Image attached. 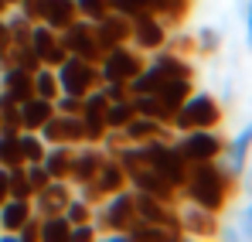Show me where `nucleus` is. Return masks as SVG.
I'll use <instances>...</instances> for the list:
<instances>
[{"mask_svg": "<svg viewBox=\"0 0 252 242\" xmlns=\"http://www.w3.org/2000/svg\"><path fill=\"white\" fill-rule=\"evenodd\" d=\"M62 35V44H65V51L68 55H75V58H85V62H95L99 65V58H102V48H99V38H95V28H92V21H72L65 31H58Z\"/></svg>", "mask_w": 252, "mask_h": 242, "instance_id": "10", "label": "nucleus"}, {"mask_svg": "<svg viewBox=\"0 0 252 242\" xmlns=\"http://www.w3.org/2000/svg\"><path fill=\"white\" fill-rule=\"evenodd\" d=\"M92 184H95V191H99L102 198H109V195H116V191L129 188V174H126V167L116 161V157H109V154H106V161L99 164V171H95Z\"/></svg>", "mask_w": 252, "mask_h": 242, "instance_id": "18", "label": "nucleus"}, {"mask_svg": "<svg viewBox=\"0 0 252 242\" xmlns=\"http://www.w3.org/2000/svg\"><path fill=\"white\" fill-rule=\"evenodd\" d=\"M44 150H48V143L41 140V133L21 130V157H24V164H41Z\"/></svg>", "mask_w": 252, "mask_h": 242, "instance_id": "33", "label": "nucleus"}, {"mask_svg": "<svg viewBox=\"0 0 252 242\" xmlns=\"http://www.w3.org/2000/svg\"><path fill=\"white\" fill-rule=\"evenodd\" d=\"M239 181H246V188H249V195H252V167L242 171V177H239Z\"/></svg>", "mask_w": 252, "mask_h": 242, "instance_id": "48", "label": "nucleus"}, {"mask_svg": "<svg viewBox=\"0 0 252 242\" xmlns=\"http://www.w3.org/2000/svg\"><path fill=\"white\" fill-rule=\"evenodd\" d=\"M143 157H147V164H150L157 174H164L170 184L181 188V184L188 181V167H191V164L184 161V154L177 150L174 137H160V140L143 143Z\"/></svg>", "mask_w": 252, "mask_h": 242, "instance_id": "4", "label": "nucleus"}, {"mask_svg": "<svg viewBox=\"0 0 252 242\" xmlns=\"http://www.w3.org/2000/svg\"><path fill=\"white\" fill-rule=\"evenodd\" d=\"M129 188H133V191H143V195H154V198H160V202L181 205V188H177V184H170L164 174H157L150 164H143V167L129 171Z\"/></svg>", "mask_w": 252, "mask_h": 242, "instance_id": "11", "label": "nucleus"}, {"mask_svg": "<svg viewBox=\"0 0 252 242\" xmlns=\"http://www.w3.org/2000/svg\"><path fill=\"white\" fill-rule=\"evenodd\" d=\"M41 140L44 143H68V147H79L85 143V123L82 116H68V113H51V120L44 123L41 130Z\"/></svg>", "mask_w": 252, "mask_h": 242, "instance_id": "13", "label": "nucleus"}, {"mask_svg": "<svg viewBox=\"0 0 252 242\" xmlns=\"http://www.w3.org/2000/svg\"><path fill=\"white\" fill-rule=\"evenodd\" d=\"M246 38H249V51H252V0L246 3Z\"/></svg>", "mask_w": 252, "mask_h": 242, "instance_id": "47", "label": "nucleus"}, {"mask_svg": "<svg viewBox=\"0 0 252 242\" xmlns=\"http://www.w3.org/2000/svg\"><path fill=\"white\" fill-rule=\"evenodd\" d=\"M14 239L17 242H41V215L31 211V215L24 218V225L14 232Z\"/></svg>", "mask_w": 252, "mask_h": 242, "instance_id": "38", "label": "nucleus"}, {"mask_svg": "<svg viewBox=\"0 0 252 242\" xmlns=\"http://www.w3.org/2000/svg\"><path fill=\"white\" fill-rule=\"evenodd\" d=\"M174 143L188 164L218 161V157H225V147H228V140L218 130H188V133H177Z\"/></svg>", "mask_w": 252, "mask_h": 242, "instance_id": "5", "label": "nucleus"}, {"mask_svg": "<svg viewBox=\"0 0 252 242\" xmlns=\"http://www.w3.org/2000/svg\"><path fill=\"white\" fill-rule=\"evenodd\" d=\"M58 72L51 69V65H41L38 72H34V96H41V99H58Z\"/></svg>", "mask_w": 252, "mask_h": 242, "instance_id": "32", "label": "nucleus"}, {"mask_svg": "<svg viewBox=\"0 0 252 242\" xmlns=\"http://www.w3.org/2000/svg\"><path fill=\"white\" fill-rule=\"evenodd\" d=\"M31 48L38 51L41 65H51V69H58V65L68 58V51H65V44H62V35H58L55 28L41 24V21L31 28Z\"/></svg>", "mask_w": 252, "mask_h": 242, "instance_id": "14", "label": "nucleus"}, {"mask_svg": "<svg viewBox=\"0 0 252 242\" xmlns=\"http://www.w3.org/2000/svg\"><path fill=\"white\" fill-rule=\"evenodd\" d=\"M129 99H133V106H136V113H140V116H150V120L164 123V126L174 123V113H177V109H170L160 96L147 92V96H129Z\"/></svg>", "mask_w": 252, "mask_h": 242, "instance_id": "26", "label": "nucleus"}, {"mask_svg": "<svg viewBox=\"0 0 252 242\" xmlns=\"http://www.w3.org/2000/svg\"><path fill=\"white\" fill-rule=\"evenodd\" d=\"M143 51H136L133 44H116V48H106L102 58H99V75L102 82H129L140 75L143 69Z\"/></svg>", "mask_w": 252, "mask_h": 242, "instance_id": "6", "label": "nucleus"}, {"mask_svg": "<svg viewBox=\"0 0 252 242\" xmlns=\"http://www.w3.org/2000/svg\"><path fill=\"white\" fill-rule=\"evenodd\" d=\"M14 41H10V24H7V17L0 14V58L7 55V48H10Z\"/></svg>", "mask_w": 252, "mask_h": 242, "instance_id": "44", "label": "nucleus"}, {"mask_svg": "<svg viewBox=\"0 0 252 242\" xmlns=\"http://www.w3.org/2000/svg\"><path fill=\"white\" fill-rule=\"evenodd\" d=\"M72 154H75V147H68V143H48L41 164H44V171H48V177H51V181H68Z\"/></svg>", "mask_w": 252, "mask_h": 242, "instance_id": "23", "label": "nucleus"}, {"mask_svg": "<svg viewBox=\"0 0 252 242\" xmlns=\"http://www.w3.org/2000/svg\"><path fill=\"white\" fill-rule=\"evenodd\" d=\"M249 157H252V123H246L225 147V164L232 167L235 177H242V171L249 167Z\"/></svg>", "mask_w": 252, "mask_h": 242, "instance_id": "19", "label": "nucleus"}, {"mask_svg": "<svg viewBox=\"0 0 252 242\" xmlns=\"http://www.w3.org/2000/svg\"><path fill=\"white\" fill-rule=\"evenodd\" d=\"M10 10V0H0V14H7Z\"/></svg>", "mask_w": 252, "mask_h": 242, "instance_id": "49", "label": "nucleus"}, {"mask_svg": "<svg viewBox=\"0 0 252 242\" xmlns=\"http://www.w3.org/2000/svg\"><path fill=\"white\" fill-rule=\"evenodd\" d=\"M17 3H24V0H10V7H17Z\"/></svg>", "mask_w": 252, "mask_h": 242, "instance_id": "50", "label": "nucleus"}, {"mask_svg": "<svg viewBox=\"0 0 252 242\" xmlns=\"http://www.w3.org/2000/svg\"><path fill=\"white\" fill-rule=\"evenodd\" d=\"M221 120H225V109H221V103H218L211 92H191V96L177 106L170 130H174V133H188V130H218Z\"/></svg>", "mask_w": 252, "mask_h": 242, "instance_id": "2", "label": "nucleus"}, {"mask_svg": "<svg viewBox=\"0 0 252 242\" xmlns=\"http://www.w3.org/2000/svg\"><path fill=\"white\" fill-rule=\"evenodd\" d=\"M7 24H10V41H14V44H31V28H34V24H31L21 10H17V14H10V17H7Z\"/></svg>", "mask_w": 252, "mask_h": 242, "instance_id": "35", "label": "nucleus"}, {"mask_svg": "<svg viewBox=\"0 0 252 242\" xmlns=\"http://www.w3.org/2000/svg\"><path fill=\"white\" fill-rule=\"evenodd\" d=\"M24 174H28V184L38 191V188H44L51 177H48V171H44V164H24Z\"/></svg>", "mask_w": 252, "mask_h": 242, "instance_id": "43", "label": "nucleus"}, {"mask_svg": "<svg viewBox=\"0 0 252 242\" xmlns=\"http://www.w3.org/2000/svg\"><path fill=\"white\" fill-rule=\"evenodd\" d=\"M177 218H181V236L184 239H215L221 232V222H218L215 211L194 202H184V198L177 205Z\"/></svg>", "mask_w": 252, "mask_h": 242, "instance_id": "8", "label": "nucleus"}, {"mask_svg": "<svg viewBox=\"0 0 252 242\" xmlns=\"http://www.w3.org/2000/svg\"><path fill=\"white\" fill-rule=\"evenodd\" d=\"M92 28H95L99 48L106 51V48H116V44H129V31H133V21H129V17H123V14H116V10H109L106 17L92 21Z\"/></svg>", "mask_w": 252, "mask_h": 242, "instance_id": "17", "label": "nucleus"}, {"mask_svg": "<svg viewBox=\"0 0 252 242\" xmlns=\"http://www.w3.org/2000/svg\"><path fill=\"white\" fill-rule=\"evenodd\" d=\"M68 232H72V222L65 218V211L41 218V242H68Z\"/></svg>", "mask_w": 252, "mask_h": 242, "instance_id": "31", "label": "nucleus"}, {"mask_svg": "<svg viewBox=\"0 0 252 242\" xmlns=\"http://www.w3.org/2000/svg\"><path fill=\"white\" fill-rule=\"evenodd\" d=\"M133 116H136L133 99H120V103H109V106H106V126H109V130H123Z\"/></svg>", "mask_w": 252, "mask_h": 242, "instance_id": "34", "label": "nucleus"}, {"mask_svg": "<svg viewBox=\"0 0 252 242\" xmlns=\"http://www.w3.org/2000/svg\"><path fill=\"white\" fill-rule=\"evenodd\" d=\"M191 35H194V51H198V55L211 58V55H218V51H221V31H218V28L201 24V28H194Z\"/></svg>", "mask_w": 252, "mask_h": 242, "instance_id": "30", "label": "nucleus"}, {"mask_svg": "<svg viewBox=\"0 0 252 242\" xmlns=\"http://www.w3.org/2000/svg\"><path fill=\"white\" fill-rule=\"evenodd\" d=\"M95 236H99L95 222H79V225H72V232H68V242H92Z\"/></svg>", "mask_w": 252, "mask_h": 242, "instance_id": "42", "label": "nucleus"}, {"mask_svg": "<svg viewBox=\"0 0 252 242\" xmlns=\"http://www.w3.org/2000/svg\"><path fill=\"white\" fill-rule=\"evenodd\" d=\"M239 232H242L246 239H252V202H249V208L242 211V222H239Z\"/></svg>", "mask_w": 252, "mask_h": 242, "instance_id": "45", "label": "nucleus"}, {"mask_svg": "<svg viewBox=\"0 0 252 242\" xmlns=\"http://www.w3.org/2000/svg\"><path fill=\"white\" fill-rule=\"evenodd\" d=\"M99 89H102V96H106L109 103L129 99V85H126V82H99Z\"/></svg>", "mask_w": 252, "mask_h": 242, "instance_id": "41", "label": "nucleus"}, {"mask_svg": "<svg viewBox=\"0 0 252 242\" xmlns=\"http://www.w3.org/2000/svg\"><path fill=\"white\" fill-rule=\"evenodd\" d=\"M10 198V191H7V167H0V205Z\"/></svg>", "mask_w": 252, "mask_h": 242, "instance_id": "46", "label": "nucleus"}, {"mask_svg": "<svg viewBox=\"0 0 252 242\" xmlns=\"http://www.w3.org/2000/svg\"><path fill=\"white\" fill-rule=\"evenodd\" d=\"M123 239H129V242H147V239L150 242H177L167 229L150 225V222H143V218H133V222H129V229L123 232Z\"/></svg>", "mask_w": 252, "mask_h": 242, "instance_id": "29", "label": "nucleus"}, {"mask_svg": "<svg viewBox=\"0 0 252 242\" xmlns=\"http://www.w3.org/2000/svg\"><path fill=\"white\" fill-rule=\"evenodd\" d=\"M68 202H72V184H68V181H48L44 188L34 191L31 208H34V215L44 218V215H62Z\"/></svg>", "mask_w": 252, "mask_h": 242, "instance_id": "15", "label": "nucleus"}, {"mask_svg": "<svg viewBox=\"0 0 252 242\" xmlns=\"http://www.w3.org/2000/svg\"><path fill=\"white\" fill-rule=\"evenodd\" d=\"M72 21H79V7L75 0H41V24L65 31Z\"/></svg>", "mask_w": 252, "mask_h": 242, "instance_id": "21", "label": "nucleus"}, {"mask_svg": "<svg viewBox=\"0 0 252 242\" xmlns=\"http://www.w3.org/2000/svg\"><path fill=\"white\" fill-rule=\"evenodd\" d=\"M184 3H191V7H194V0H184Z\"/></svg>", "mask_w": 252, "mask_h": 242, "instance_id": "51", "label": "nucleus"}, {"mask_svg": "<svg viewBox=\"0 0 252 242\" xmlns=\"http://www.w3.org/2000/svg\"><path fill=\"white\" fill-rule=\"evenodd\" d=\"M133 21V31H129V44L136 48V51H157V48H164V41H167V24L157 17V14H136V17H129Z\"/></svg>", "mask_w": 252, "mask_h": 242, "instance_id": "12", "label": "nucleus"}, {"mask_svg": "<svg viewBox=\"0 0 252 242\" xmlns=\"http://www.w3.org/2000/svg\"><path fill=\"white\" fill-rule=\"evenodd\" d=\"M55 72H58V89L68 92V96H89L102 82L99 65L95 62H85V58H75V55H68Z\"/></svg>", "mask_w": 252, "mask_h": 242, "instance_id": "7", "label": "nucleus"}, {"mask_svg": "<svg viewBox=\"0 0 252 242\" xmlns=\"http://www.w3.org/2000/svg\"><path fill=\"white\" fill-rule=\"evenodd\" d=\"M75 7H79V17H85V21H99L113 10L109 0H75Z\"/></svg>", "mask_w": 252, "mask_h": 242, "instance_id": "36", "label": "nucleus"}, {"mask_svg": "<svg viewBox=\"0 0 252 242\" xmlns=\"http://www.w3.org/2000/svg\"><path fill=\"white\" fill-rule=\"evenodd\" d=\"M0 89L10 96V99H17V103H24V99H31L34 96V75L31 72H24V69H0Z\"/></svg>", "mask_w": 252, "mask_h": 242, "instance_id": "22", "label": "nucleus"}, {"mask_svg": "<svg viewBox=\"0 0 252 242\" xmlns=\"http://www.w3.org/2000/svg\"><path fill=\"white\" fill-rule=\"evenodd\" d=\"M123 137L126 143H150V140H160V137H174V130L164 126V123L150 120V116H133V120L123 126Z\"/></svg>", "mask_w": 252, "mask_h": 242, "instance_id": "20", "label": "nucleus"}, {"mask_svg": "<svg viewBox=\"0 0 252 242\" xmlns=\"http://www.w3.org/2000/svg\"><path fill=\"white\" fill-rule=\"evenodd\" d=\"M82 106H85V96L58 92V99H55V109H58V113H68V116H82Z\"/></svg>", "mask_w": 252, "mask_h": 242, "instance_id": "39", "label": "nucleus"}, {"mask_svg": "<svg viewBox=\"0 0 252 242\" xmlns=\"http://www.w3.org/2000/svg\"><path fill=\"white\" fill-rule=\"evenodd\" d=\"M136 218V202H133V188H123L92 208V222L99 229V236H123L129 222Z\"/></svg>", "mask_w": 252, "mask_h": 242, "instance_id": "3", "label": "nucleus"}, {"mask_svg": "<svg viewBox=\"0 0 252 242\" xmlns=\"http://www.w3.org/2000/svg\"><path fill=\"white\" fill-rule=\"evenodd\" d=\"M133 202H136V218L150 222V225H160L167 229L174 239H184L181 236V218H177V205L160 202L154 195H143V191H133Z\"/></svg>", "mask_w": 252, "mask_h": 242, "instance_id": "9", "label": "nucleus"}, {"mask_svg": "<svg viewBox=\"0 0 252 242\" xmlns=\"http://www.w3.org/2000/svg\"><path fill=\"white\" fill-rule=\"evenodd\" d=\"M116 14L123 17H136V14H147L150 10V0H109Z\"/></svg>", "mask_w": 252, "mask_h": 242, "instance_id": "40", "label": "nucleus"}, {"mask_svg": "<svg viewBox=\"0 0 252 242\" xmlns=\"http://www.w3.org/2000/svg\"><path fill=\"white\" fill-rule=\"evenodd\" d=\"M65 218L72 222V225H79V222H92V205L79 198V195H72V202L65 205Z\"/></svg>", "mask_w": 252, "mask_h": 242, "instance_id": "37", "label": "nucleus"}, {"mask_svg": "<svg viewBox=\"0 0 252 242\" xmlns=\"http://www.w3.org/2000/svg\"><path fill=\"white\" fill-rule=\"evenodd\" d=\"M102 161H106V150H102L99 143H79V147H75V154H72L68 184L75 188V184H85V181H92Z\"/></svg>", "mask_w": 252, "mask_h": 242, "instance_id": "16", "label": "nucleus"}, {"mask_svg": "<svg viewBox=\"0 0 252 242\" xmlns=\"http://www.w3.org/2000/svg\"><path fill=\"white\" fill-rule=\"evenodd\" d=\"M239 191V177L232 174V167L225 164V157L218 161H201L188 167V181L181 184V198L184 202H194L201 208H208L215 215H221L228 202L235 198Z\"/></svg>", "mask_w": 252, "mask_h": 242, "instance_id": "1", "label": "nucleus"}, {"mask_svg": "<svg viewBox=\"0 0 252 242\" xmlns=\"http://www.w3.org/2000/svg\"><path fill=\"white\" fill-rule=\"evenodd\" d=\"M24 157H21V130L14 126H0V167H21Z\"/></svg>", "mask_w": 252, "mask_h": 242, "instance_id": "28", "label": "nucleus"}, {"mask_svg": "<svg viewBox=\"0 0 252 242\" xmlns=\"http://www.w3.org/2000/svg\"><path fill=\"white\" fill-rule=\"evenodd\" d=\"M51 113H55V103L51 99H41V96H31V99H24L21 103V130H41L44 123L51 120Z\"/></svg>", "mask_w": 252, "mask_h": 242, "instance_id": "24", "label": "nucleus"}, {"mask_svg": "<svg viewBox=\"0 0 252 242\" xmlns=\"http://www.w3.org/2000/svg\"><path fill=\"white\" fill-rule=\"evenodd\" d=\"M31 211H34L31 208V198H7V202L0 205V232L3 236H14Z\"/></svg>", "mask_w": 252, "mask_h": 242, "instance_id": "25", "label": "nucleus"}, {"mask_svg": "<svg viewBox=\"0 0 252 242\" xmlns=\"http://www.w3.org/2000/svg\"><path fill=\"white\" fill-rule=\"evenodd\" d=\"M150 14H157L167 24V31H174V28H181L188 21L191 3H184V0H150Z\"/></svg>", "mask_w": 252, "mask_h": 242, "instance_id": "27", "label": "nucleus"}]
</instances>
